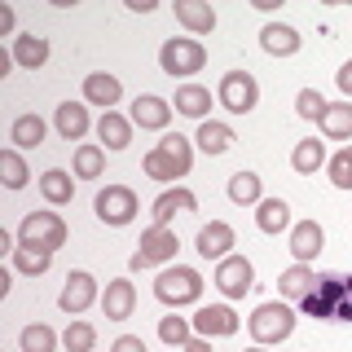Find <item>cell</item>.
Here are the masks:
<instances>
[{
    "instance_id": "1",
    "label": "cell",
    "mask_w": 352,
    "mask_h": 352,
    "mask_svg": "<svg viewBox=\"0 0 352 352\" xmlns=\"http://www.w3.org/2000/svg\"><path fill=\"white\" fill-rule=\"evenodd\" d=\"M247 330H251V339H256L260 348L282 344V339L295 335V308L286 300H269V304H260L256 313L247 317Z\"/></svg>"
},
{
    "instance_id": "2",
    "label": "cell",
    "mask_w": 352,
    "mask_h": 352,
    "mask_svg": "<svg viewBox=\"0 0 352 352\" xmlns=\"http://www.w3.org/2000/svg\"><path fill=\"white\" fill-rule=\"evenodd\" d=\"M154 295L168 308H190V304L203 300V278H198V269H190V264H172V269H163L154 278Z\"/></svg>"
},
{
    "instance_id": "3",
    "label": "cell",
    "mask_w": 352,
    "mask_h": 352,
    "mask_svg": "<svg viewBox=\"0 0 352 352\" xmlns=\"http://www.w3.org/2000/svg\"><path fill=\"white\" fill-rule=\"evenodd\" d=\"M203 66H207L203 40H194V36H172V40H163V49H159V71H163V75H172V80H190V75H198Z\"/></svg>"
},
{
    "instance_id": "4",
    "label": "cell",
    "mask_w": 352,
    "mask_h": 352,
    "mask_svg": "<svg viewBox=\"0 0 352 352\" xmlns=\"http://www.w3.org/2000/svg\"><path fill=\"white\" fill-rule=\"evenodd\" d=\"M18 247H40V251L66 247V220L58 212H27L18 225Z\"/></svg>"
},
{
    "instance_id": "5",
    "label": "cell",
    "mask_w": 352,
    "mask_h": 352,
    "mask_svg": "<svg viewBox=\"0 0 352 352\" xmlns=\"http://www.w3.org/2000/svg\"><path fill=\"white\" fill-rule=\"evenodd\" d=\"M176 251H181V238L172 234V229H163V225H150L146 234H141L137 242V251H132V273H141V269H154V264H172L176 260Z\"/></svg>"
},
{
    "instance_id": "6",
    "label": "cell",
    "mask_w": 352,
    "mask_h": 352,
    "mask_svg": "<svg viewBox=\"0 0 352 352\" xmlns=\"http://www.w3.org/2000/svg\"><path fill=\"white\" fill-rule=\"evenodd\" d=\"M216 102L229 110V115H251L260 106V84L251 71H225L216 88Z\"/></svg>"
},
{
    "instance_id": "7",
    "label": "cell",
    "mask_w": 352,
    "mask_h": 352,
    "mask_svg": "<svg viewBox=\"0 0 352 352\" xmlns=\"http://www.w3.org/2000/svg\"><path fill=\"white\" fill-rule=\"evenodd\" d=\"M93 212H97V220H102V225L124 229V225H132V220H137V212H141L137 190H128V185H106V190L93 198Z\"/></svg>"
},
{
    "instance_id": "8",
    "label": "cell",
    "mask_w": 352,
    "mask_h": 352,
    "mask_svg": "<svg viewBox=\"0 0 352 352\" xmlns=\"http://www.w3.org/2000/svg\"><path fill=\"white\" fill-rule=\"evenodd\" d=\"M216 291L225 295V300H242V295L256 286V264H251L247 256H225L216 264Z\"/></svg>"
},
{
    "instance_id": "9",
    "label": "cell",
    "mask_w": 352,
    "mask_h": 352,
    "mask_svg": "<svg viewBox=\"0 0 352 352\" xmlns=\"http://www.w3.org/2000/svg\"><path fill=\"white\" fill-rule=\"evenodd\" d=\"M97 300H102V291H97V278H93V273H88V269L66 273V286H62V295H58V304H62L66 317H80L84 308H93Z\"/></svg>"
},
{
    "instance_id": "10",
    "label": "cell",
    "mask_w": 352,
    "mask_h": 352,
    "mask_svg": "<svg viewBox=\"0 0 352 352\" xmlns=\"http://www.w3.org/2000/svg\"><path fill=\"white\" fill-rule=\"evenodd\" d=\"M190 322H194V335H203V339H220V335H238L242 317H238L229 304H203V308H198V313L190 317Z\"/></svg>"
},
{
    "instance_id": "11",
    "label": "cell",
    "mask_w": 352,
    "mask_h": 352,
    "mask_svg": "<svg viewBox=\"0 0 352 352\" xmlns=\"http://www.w3.org/2000/svg\"><path fill=\"white\" fill-rule=\"evenodd\" d=\"M339 291H344V278H335V273H322L313 286V295L300 304L308 317H322V322H339Z\"/></svg>"
},
{
    "instance_id": "12",
    "label": "cell",
    "mask_w": 352,
    "mask_h": 352,
    "mask_svg": "<svg viewBox=\"0 0 352 352\" xmlns=\"http://www.w3.org/2000/svg\"><path fill=\"white\" fill-rule=\"evenodd\" d=\"M190 212H198V198H194V190H185V185H168L150 207L154 225H163V229H168L176 216H190Z\"/></svg>"
},
{
    "instance_id": "13",
    "label": "cell",
    "mask_w": 352,
    "mask_h": 352,
    "mask_svg": "<svg viewBox=\"0 0 352 352\" xmlns=\"http://www.w3.org/2000/svg\"><path fill=\"white\" fill-rule=\"evenodd\" d=\"M317 278H322V273H317L313 264H291V269H282V273H278V300H286V304H304L308 295H313Z\"/></svg>"
},
{
    "instance_id": "14",
    "label": "cell",
    "mask_w": 352,
    "mask_h": 352,
    "mask_svg": "<svg viewBox=\"0 0 352 352\" xmlns=\"http://www.w3.org/2000/svg\"><path fill=\"white\" fill-rule=\"evenodd\" d=\"M132 128H146V132H163L172 124V102L168 97H154V93H141L132 102Z\"/></svg>"
},
{
    "instance_id": "15",
    "label": "cell",
    "mask_w": 352,
    "mask_h": 352,
    "mask_svg": "<svg viewBox=\"0 0 352 352\" xmlns=\"http://www.w3.org/2000/svg\"><path fill=\"white\" fill-rule=\"evenodd\" d=\"M326 247V229L317 225V220H295L291 225V256L295 264H313L317 256H322Z\"/></svg>"
},
{
    "instance_id": "16",
    "label": "cell",
    "mask_w": 352,
    "mask_h": 352,
    "mask_svg": "<svg viewBox=\"0 0 352 352\" xmlns=\"http://www.w3.org/2000/svg\"><path fill=\"white\" fill-rule=\"evenodd\" d=\"M84 102L102 106V115H106V110H115L119 102H124V84H119L110 71H88L84 75Z\"/></svg>"
},
{
    "instance_id": "17",
    "label": "cell",
    "mask_w": 352,
    "mask_h": 352,
    "mask_svg": "<svg viewBox=\"0 0 352 352\" xmlns=\"http://www.w3.org/2000/svg\"><path fill=\"white\" fill-rule=\"evenodd\" d=\"M132 308H137V286H132L128 278H110L106 291H102V313H106V322H128Z\"/></svg>"
},
{
    "instance_id": "18",
    "label": "cell",
    "mask_w": 352,
    "mask_h": 352,
    "mask_svg": "<svg viewBox=\"0 0 352 352\" xmlns=\"http://www.w3.org/2000/svg\"><path fill=\"white\" fill-rule=\"evenodd\" d=\"M234 225H225V220H212V225H203L198 229V238H194V251L203 260H225V256H234Z\"/></svg>"
},
{
    "instance_id": "19",
    "label": "cell",
    "mask_w": 352,
    "mask_h": 352,
    "mask_svg": "<svg viewBox=\"0 0 352 352\" xmlns=\"http://www.w3.org/2000/svg\"><path fill=\"white\" fill-rule=\"evenodd\" d=\"M300 31L291 27V22H264L260 27V49L269 53V58H295L300 53Z\"/></svg>"
},
{
    "instance_id": "20",
    "label": "cell",
    "mask_w": 352,
    "mask_h": 352,
    "mask_svg": "<svg viewBox=\"0 0 352 352\" xmlns=\"http://www.w3.org/2000/svg\"><path fill=\"white\" fill-rule=\"evenodd\" d=\"M172 14H176V22H181L190 36H212L216 31V9L207 5V0H176Z\"/></svg>"
},
{
    "instance_id": "21",
    "label": "cell",
    "mask_w": 352,
    "mask_h": 352,
    "mask_svg": "<svg viewBox=\"0 0 352 352\" xmlns=\"http://www.w3.org/2000/svg\"><path fill=\"white\" fill-rule=\"evenodd\" d=\"M53 128H58L66 141H80V146H84L88 128H93V119H88V106H84V102H62L58 110H53Z\"/></svg>"
},
{
    "instance_id": "22",
    "label": "cell",
    "mask_w": 352,
    "mask_h": 352,
    "mask_svg": "<svg viewBox=\"0 0 352 352\" xmlns=\"http://www.w3.org/2000/svg\"><path fill=\"white\" fill-rule=\"evenodd\" d=\"M9 53H14V66H22V71H40V66L49 62V40L36 36V31H22V36L9 44Z\"/></svg>"
},
{
    "instance_id": "23",
    "label": "cell",
    "mask_w": 352,
    "mask_h": 352,
    "mask_svg": "<svg viewBox=\"0 0 352 352\" xmlns=\"http://www.w3.org/2000/svg\"><path fill=\"white\" fill-rule=\"evenodd\" d=\"M172 110L185 119H198V124H207V110H212V93H207L203 84H181L172 97Z\"/></svg>"
},
{
    "instance_id": "24",
    "label": "cell",
    "mask_w": 352,
    "mask_h": 352,
    "mask_svg": "<svg viewBox=\"0 0 352 352\" xmlns=\"http://www.w3.org/2000/svg\"><path fill=\"white\" fill-rule=\"evenodd\" d=\"M330 163V154H326V141H317V137H304V141H295V150H291V168L300 172V176H317Z\"/></svg>"
},
{
    "instance_id": "25",
    "label": "cell",
    "mask_w": 352,
    "mask_h": 352,
    "mask_svg": "<svg viewBox=\"0 0 352 352\" xmlns=\"http://www.w3.org/2000/svg\"><path fill=\"white\" fill-rule=\"evenodd\" d=\"M40 194H44V203H49V207H66L75 198V172H66V168L40 172Z\"/></svg>"
},
{
    "instance_id": "26",
    "label": "cell",
    "mask_w": 352,
    "mask_h": 352,
    "mask_svg": "<svg viewBox=\"0 0 352 352\" xmlns=\"http://www.w3.org/2000/svg\"><path fill=\"white\" fill-rule=\"evenodd\" d=\"M97 137H102L106 150H128L132 146V119L119 115V110H106V115L97 119Z\"/></svg>"
},
{
    "instance_id": "27",
    "label": "cell",
    "mask_w": 352,
    "mask_h": 352,
    "mask_svg": "<svg viewBox=\"0 0 352 352\" xmlns=\"http://www.w3.org/2000/svg\"><path fill=\"white\" fill-rule=\"evenodd\" d=\"M291 203L286 198H264V203L256 207V229L260 234H282V229H291Z\"/></svg>"
},
{
    "instance_id": "28",
    "label": "cell",
    "mask_w": 352,
    "mask_h": 352,
    "mask_svg": "<svg viewBox=\"0 0 352 352\" xmlns=\"http://www.w3.org/2000/svg\"><path fill=\"white\" fill-rule=\"evenodd\" d=\"M322 137L326 141H352V102H335V106H326V115H322Z\"/></svg>"
},
{
    "instance_id": "29",
    "label": "cell",
    "mask_w": 352,
    "mask_h": 352,
    "mask_svg": "<svg viewBox=\"0 0 352 352\" xmlns=\"http://www.w3.org/2000/svg\"><path fill=\"white\" fill-rule=\"evenodd\" d=\"M71 172L80 176V181H97V176H106V146H93V141H84V146H75Z\"/></svg>"
},
{
    "instance_id": "30",
    "label": "cell",
    "mask_w": 352,
    "mask_h": 352,
    "mask_svg": "<svg viewBox=\"0 0 352 352\" xmlns=\"http://www.w3.org/2000/svg\"><path fill=\"white\" fill-rule=\"evenodd\" d=\"M229 203L260 207L264 203V181H260L256 172H234V176H229Z\"/></svg>"
},
{
    "instance_id": "31",
    "label": "cell",
    "mask_w": 352,
    "mask_h": 352,
    "mask_svg": "<svg viewBox=\"0 0 352 352\" xmlns=\"http://www.w3.org/2000/svg\"><path fill=\"white\" fill-rule=\"evenodd\" d=\"M44 119L40 115H18L14 124H9V141H14L18 150H36V146H44Z\"/></svg>"
},
{
    "instance_id": "32",
    "label": "cell",
    "mask_w": 352,
    "mask_h": 352,
    "mask_svg": "<svg viewBox=\"0 0 352 352\" xmlns=\"http://www.w3.org/2000/svg\"><path fill=\"white\" fill-rule=\"evenodd\" d=\"M198 150L203 154H225L229 146H234V128L220 124V119H207V124H198Z\"/></svg>"
},
{
    "instance_id": "33",
    "label": "cell",
    "mask_w": 352,
    "mask_h": 352,
    "mask_svg": "<svg viewBox=\"0 0 352 352\" xmlns=\"http://www.w3.org/2000/svg\"><path fill=\"white\" fill-rule=\"evenodd\" d=\"M159 150L172 159V168L181 172V176H190V168H194V146H190V137H181V132H163Z\"/></svg>"
},
{
    "instance_id": "34",
    "label": "cell",
    "mask_w": 352,
    "mask_h": 352,
    "mask_svg": "<svg viewBox=\"0 0 352 352\" xmlns=\"http://www.w3.org/2000/svg\"><path fill=\"white\" fill-rule=\"evenodd\" d=\"M0 181H5V190H22V185L31 181L27 159L18 154V146H5V150H0Z\"/></svg>"
},
{
    "instance_id": "35",
    "label": "cell",
    "mask_w": 352,
    "mask_h": 352,
    "mask_svg": "<svg viewBox=\"0 0 352 352\" xmlns=\"http://www.w3.org/2000/svg\"><path fill=\"white\" fill-rule=\"evenodd\" d=\"M49 264H53V251H40V247H14V273L40 278V273H49Z\"/></svg>"
},
{
    "instance_id": "36",
    "label": "cell",
    "mask_w": 352,
    "mask_h": 352,
    "mask_svg": "<svg viewBox=\"0 0 352 352\" xmlns=\"http://www.w3.org/2000/svg\"><path fill=\"white\" fill-rule=\"evenodd\" d=\"M18 344H22V352H53L62 344V335L53 326H44V322H36V326H27L18 335Z\"/></svg>"
},
{
    "instance_id": "37",
    "label": "cell",
    "mask_w": 352,
    "mask_h": 352,
    "mask_svg": "<svg viewBox=\"0 0 352 352\" xmlns=\"http://www.w3.org/2000/svg\"><path fill=\"white\" fill-rule=\"evenodd\" d=\"M159 339L168 348H185L194 339V322H190V317H176V313L163 317V322H159Z\"/></svg>"
},
{
    "instance_id": "38",
    "label": "cell",
    "mask_w": 352,
    "mask_h": 352,
    "mask_svg": "<svg viewBox=\"0 0 352 352\" xmlns=\"http://www.w3.org/2000/svg\"><path fill=\"white\" fill-rule=\"evenodd\" d=\"M141 172H146L150 181H159V185H172V181H181V172L172 168V159H168V154H163L159 146H154V150L146 154V159H141Z\"/></svg>"
},
{
    "instance_id": "39",
    "label": "cell",
    "mask_w": 352,
    "mask_h": 352,
    "mask_svg": "<svg viewBox=\"0 0 352 352\" xmlns=\"http://www.w3.org/2000/svg\"><path fill=\"white\" fill-rule=\"evenodd\" d=\"M326 172H330V185H335V190H352V141L330 154Z\"/></svg>"
},
{
    "instance_id": "40",
    "label": "cell",
    "mask_w": 352,
    "mask_h": 352,
    "mask_svg": "<svg viewBox=\"0 0 352 352\" xmlns=\"http://www.w3.org/2000/svg\"><path fill=\"white\" fill-rule=\"evenodd\" d=\"M62 348H66V352H93V348H97L93 322H71V326L62 330Z\"/></svg>"
},
{
    "instance_id": "41",
    "label": "cell",
    "mask_w": 352,
    "mask_h": 352,
    "mask_svg": "<svg viewBox=\"0 0 352 352\" xmlns=\"http://www.w3.org/2000/svg\"><path fill=\"white\" fill-rule=\"evenodd\" d=\"M326 97L317 93V88H300V93H295V115L300 119H308V124H322V115H326Z\"/></svg>"
},
{
    "instance_id": "42",
    "label": "cell",
    "mask_w": 352,
    "mask_h": 352,
    "mask_svg": "<svg viewBox=\"0 0 352 352\" xmlns=\"http://www.w3.org/2000/svg\"><path fill=\"white\" fill-rule=\"evenodd\" d=\"M110 352H146V339L141 335H119L115 344H110Z\"/></svg>"
},
{
    "instance_id": "43",
    "label": "cell",
    "mask_w": 352,
    "mask_h": 352,
    "mask_svg": "<svg viewBox=\"0 0 352 352\" xmlns=\"http://www.w3.org/2000/svg\"><path fill=\"white\" fill-rule=\"evenodd\" d=\"M335 84H339V93H344V102H352V58L335 71Z\"/></svg>"
},
{
    "instance_id": "44",
    "label": "cell",
    "mask_w": 352,
    "mask_h": 352,
    "mask_svg": "<svg viewBox=\"0 0 352 352\" xmlns=\"http://www.w3.org/2000/svg\"><path fill=\"white\" fill-rule=\"evenodd\" d=\"M0 36H14V40L22 36V31H18V14H14V9H9V5L0 9Z\"/></svg>"
},
{
    "instance_id": "45",
    "label": "cell",
    "mask_w": 352,
    "mask_h": 352,
    "mask_svg": "<svg viewBox=\"0 0 352 352\" xmlns=\"http://www.w3.org/2000/svg\"><path fill=\"white\" fill-rule=\"evenodd\" d=\"M339 322H352V278H344V291H339Z\"/></svg>"
},
{
    "instance_id": "46",
    "label": "cell",
    "mask_w": 352,
    "mask_h": 352,
    "mask_svg": "<svg viewBox=\"0 0 352 352\" xmlns=\"http://www.w3.org/2000/svg\"><path fill=\"white\" fill-rule=\"evenodd\" d=\"M181 352H216V348H212V339H203V335H194V339H190V344H185Z\"/></svg>"
},
{
    "instance_id": "47",
    "label": "cell",
    "mask_w": 352,
    "mask_h": 352,
    "mask_svg": "<svg viewBox=\"0 0 352 352\" xmlns=\"http://www.w3.org/2000/svg\"><path fill=\"white\" fill-rule=\"evenodd\" d=\"M128 9H132V14H150L154 0H128Z\"/></svg>"
},
{
    "instance_id": "48",
    "label": "cell",
    "mask_w": 352,
    "mask_h": 352,
    "mask_svg": "<svg viewBox=\"0 0 352 352\" xmlns=\"http://www.w3.org/2000/svg\"><path fill=\"white\" fill-rule=\"evenodd\" d=\"M247 352H269V348H260V344H251V348H247Z\"/></svg>"
}]
</instances>
